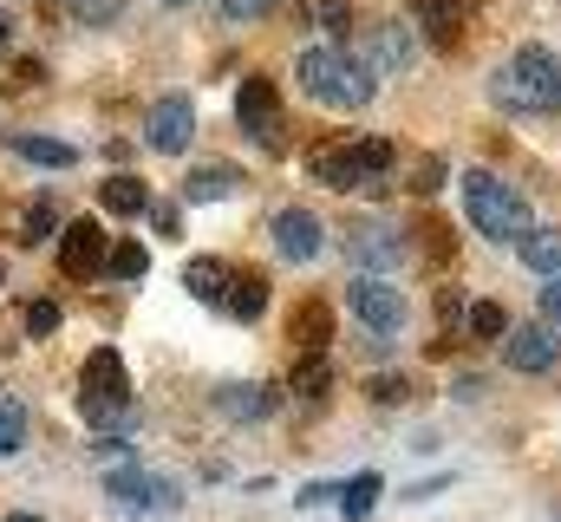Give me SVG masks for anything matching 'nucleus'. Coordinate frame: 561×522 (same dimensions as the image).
<instances>
[{
	"label": "nucleus",
	"mask_w": 561,
	"mask_h": 522,
	"mask_svg": "<svg viewBox=\"0 0 561 522\" xmlns=\"http://www.w3.org/2000/svg\"><path fill=\"white\" fill-rule=\"evenodd\" d=\"M287 386H294V398H307V405H313V398H327V386H333V366H327L320 353H300Z\"/></svg>",
	"instance_id": "nucleus-24"
},
{
	"label": "nucleus",
	"mask_w": 561,
	"mask_h": 522,
	"mask_svg": "<svg viewBox=\"0 0 561 522\" xmlns=\"http://www.w3.org/2000/svg\"><path fill=\"white\" fill-rule=\"evenodd\" d=\"M229 281H236V268H222V261H190V274H183V287H190L203 307H222V300H229Z\"/></svg>",
	"instance_id": "nucleus-18"
},
{
	"label": "nucleus",
	"mask_w": 561,
	"mask_h": 522,
	"mask_svg": "<svg viewBox=\"0 0 561 522\" xmlns=\"http://www.w3.org/2000/svg\"><path fill=\"white\" fill-rule=\"evenodd\" d=\"M346 307H353V320H359L366 333H399V327H405V294L386 287V281H373V274H359V281L346 287Z\"/></svg>",
	"instance_id": "nucleus-5"
},
{
	"label": "nucleus",
	"mask_w": 561,
	"mask_h": 522,
	"mask_svg": "<svg viewBox=\"0 0 561 522\" xmlns=\"http://www.w3.org/2000/svg\"><path fill=\"white\" fill-rule=\"evenodd\" d=\"M26 444V405L20 398H0V457H13Z\"/></svg>",
	"instance_id": "nucleus-28"
},
{
	"label": "nucleus",
	"mask_w": 561,
	"mask_h": 522,
	"mask_svg": "<svg viewBox=\"0 0 561 522\" xmlns=\"http://www.w3.org/2000/svg\"><path fill=\"white\" fill-rule=\"evenodd\" d=\"M59 320H66V307H59V300H33V307H26V333H33V340L59 333Z\"/></svg>",
	"instance_id": "nucleus-30"
},
{
	"label": "nucleus",
	"mask_w": 561,
	"mask_h": 522,
	"mask_svg": "<svg viewBox=\"0 0 561 522\" xmlns=\"http://www.w3.org/2000/svg\"><path fill=\"white\" fill-rule=\"evenodd\" d=\"M7 46H13V20H7V7H0V59H7Z\"/></svg>",
	"instance_id": "nucleus-39"
},
{
	"label": "nucleus",
	"mask_w": 561,
	"mask_h": 522,
	"mask_svg": "<svg viewBox=\"0 0 561 522\" xmlns=\"http://www.w3.org/2000/svg\"><path fill=\"white\" fill-rule=\"evenodd\" d=\"M0 287H7V261H0Z\"/></svg>",
	"instance_id": "nucleus-41"
},
{
	"label": "nucleus",
	"mask_w": 561,
	"mask_h": 522,
	"mask_svg": "<svg viewBox=\"0 0 561 522\" xmlns=\"http://www.w3.org/2000/svg\"><path fill=\"white\" fill-rule=\"evenodd\" d=\"M463 216H470V229L483 236V242H523L536 223H529V196L523 190H510L503 177H490V170H463Z\"/></svg>",
	"instance_id": "nucleus-2"
},
{
	"label": "nucleus",
	"mask_w": 561,
	"mask_h": 522,
	"mask_svg": "<svg viewBox=\"0 0 561 522\" xmlns=\"http://www.w3.org/2000/svg\"><path fill=\"white\" fill-rule=\"evenodd\" d=\"M163 7H183V0H163Z\"/></svg>",
	"instance_id": "nucleus-42"
},
{
	"label": "nucleus",
	"mask_w": 561,
	"mask_h": 522,
	"mask_svg": "<svg viewBox=\"0 0 561 522\" xmlns=\"http://www.w3.org/2000/svg\"><path fill=\"white\" fill-rule=\"evenodd\" d=\"M105 268H112L118 281H138V274H144V268H150V261H144V249H138V242H118V249L105 256Z\"/></svg>",
	"instance_id": "nucleus-31"
},
{
	"label": "nucleus",
	"mask_w": 561,
	"mask_h": 522,
	"mask_svg": "<svg viewBox=\"0 0 561 522\" xmlns=\"http://www.w3.org/2000/svg\"><path fill=\"white\" fill-rule=\"evenodd\" d=\"M144 137H150V150H163V157L190 150V137H196V105H190L183 92H163V99L150 105V118H144Z\"/></svg>",
	"instance_id": "nucleus-6"
},
{
	"label": "nucleus",
	"mask_w": 561,
	"mask_h": 522,
	"mask_svg": "<svg viewBox=\"0 0 561 522\" xmlns=\"http://www.w3.org/2000/svg\"><path fill=\"white\" fill-rule=\"evenodd\" d=\"M66 13L85 20V26H112V20L125 13V0H66Z\"/></svg>",
	"instance_id": "nucleus-29"
},
{
	"label": "nucleus",
	"mask_w": 561,
	"mask_h": 522,
	"mask_svg": "<svg viewBox=\"0 0 561 522\" xmlns=\"http://www.w3.org/2000/svg\"><path fill=\"white\" fill-rule=\"evenodd\" d=\"M99 203H105L112 216H144V209H150V190H144L138 177H125V170H118V177H105Z\"/></svg>",
	"instance_id": "nucleus-21"
},
{
	"label": "nucleus",
	"mask_w": 561,
	"mask_h": 522,
	"mask_svg": "<svg viewBox=\"0 0 561 522\" xmlns=\"http://www.w3.org/2000/svg\"><path fill=\"white\" fill-rule=\"evenodd\" d=\"M379 497H386V484H379L373 470H359V477L340 490V517H346V522H366L373 510H379Z\"/></svg>",
	"instance_id": "nucleus-22"
},
{
	"label": "nucleus",
	"mask_w": 561,
	"mask_h": 522,
	"mask_svg": "<svg viewBox=\"0 0 561 522\" xmlns=\"http://www.w3.org/2000/svg\"><path fill=\"white\" fill-rule=\"evenodd\" d=\"M405 379H399V373H386V379H373V398H379V405H399V398H405Z\"/></svg>",
	"instance_id": "nucleus-35"
},
{
	"label": "nucleus",
	"mask_w": 561,
	"mask_h": 522,
	"mask_svg": "<svg viewBox=\"0 0 561 522\" xmlns=\"http://www.w3.org/2000/svg\"><path fill=\"white\" fill-rule=\"evenodd\" d=\"M437 183H444V163H437V157H424V170H419V196H431Z\"/></svg>",
	"instance_id": "nucleus-36"
},
{
	"label": "nucleus",
	"mask_w": 561,
	"mask_h": 522,
	"mask_svg": "<svg viewBox=\"0 0 561 522\" xmlns=\"http://www.w3.org/2000/svg\"><path fill=\"white\" fill-rule=\"evenodd\" d=\"M209 398H216V411L236 418V424H262V418H275V405H280L275 386H249V379H222Z\"/></svg>",
	"instance_id": "nucleus-13"
},
{
	"label": "nucleus",
	"mask_w": 561,
	"mask_h": 522,
	"mask_svg": "<svg viewBox=\"0 0 561 522\" xmlns=\"http://www.w3.org/2000/svg\"><path fill=\"white\" fill-rule=\"evenodd\" d=\"M183 190H190L196 203H209V196H236V190H242V177H236V170H196Z\"/></svg>",
	"instance_id": "nucleus-27"
},
{
	"label": "nucleus",
	"mask_w": 561,
	"mask_h": 522,
	"mask_svg": "<svg viewBox=\"0 0 561 522\" xmlns=\"http://www.w3.org/2000/svg\"><path fill=\"white\" fill-rule=\"evenodd\" d=\"M294 72H300L307 99H320V105H333V112H359V105H373V92H379V66L359 59V53H346V46H307V53L294 59Z\"/></svg>",
	"instance_id": "nucleus-1"
},
{
	"label": "nucleus",
	"mask_w": 561,
	"mask_h": 522,
	"mask_svg": "<svg viewBox=\"0 0 561 522\" xmlns=\"http://www.w3.org/2000/svg\"><path fill=\"white\" fill-rule=\"evenodd\" d=\"M346 256L359 261L366 274H386V268L405 261V242H399L392 223H353V229H346Z\"/></svg>",
	"instance_id": "nucleus-10"
},
{
	"label": "nucleus",
	"mask_w": 561,
	"mask_h": 522,
	"mask_svg": "<svg viewBox=\"0 0 561 522\" xmlns=\"http://www.w3.org/2000/svg\"><path fill=\"white\" fill-rule=\"evenodd\" d=\"M307 170L327 190H359V183H373V177L392 170V144L386 137H333V144H320L307 157Z\"/></svg>",
	"instance_id": "nucleus-4"
},
{
	"label": "nucleus",
	"mask_w": 561,
	"mask_h": 522,
	"mask_svg": "<svg viewBox=\"0 0 561 522\" xmlns=\"http://www.w3.org/2000/svg\"><path fill=\"white\" fill-rule=\"evenodd\" d=\"M542 314H549V320H561V274L542 287Z\"/></svg>",
	"instance_id": "nucleus-37"
},
{
	"label": "nucleus",
	"mask_w": 561,
	"mask_h": 522,
	"mask_svg": "<svg viewBox=\"0 0 561 522\" xmlns=\"http://www.w3.org/2000/svg\"><path fill=\"white\" fill-rule=\"evenodd\" d=\"M327 333H333L327 300H300V314H294V347H300V353H313V347H327Z\"/></svg>",
	"instance_id": "nucleus-23"
},
{
	"label": "nucleus",
	"mask_w": 561,
	"mask_h": 522,
	"mask_svg": "<svg viewBox=\"0 0 561 522\" xmlns=\"http://www.w3.org/2000/svg\"><path fill=\"white\" fill-rule=\"evenodd\" d=\"M412 13H419V26L437 39V46H457V39H463V13H470V0H412Z\"/></svg>",
	"instance_id": "nucleus-15"
},
{
	"label": "nucleus",
	"mask_w": 561,
	"mask_h": 522,
	"mask_svg": "<svg viewBox=\"0 0 561 522\" xmlns=\"http://www.w3.org/2000/svg\"><path fill=\"white\" fill-rule=\"evenodd\" d=\"M503 360L516 366V373H549L561 360V333L549 320H529V327H510V340H503Z\"/></svg>",
	"instance_id": "nucleus-8"
},
{
	"label": "nucleus",
	"mask_w": 561,
	"mask_h": 522,
	"mask_svg": "<svg viewBox=\"0 0 561 522\" xmlns=\"http://www.w3.org/2000/svg\"><path fill=\"white\" fill-rule=\"evenodd\" d=\"M7 150H13V157H26V163H39V170H72V163H79V150H72L66 137H33V130L7 137Z\"/></svg>",
	"instance_id": "nucleus-16"
},
{
	"label": "nucleus",
	"mask_w": 561,
	"mask_h": 522,
	"mask_svg": "<svg viewBox=\"0 0 561 522\" xmlns=\"http://www.w3.org/2000/svg\"><path fill=\"white\" fill-rule=\"evenodd\" d=\"M222 314H236V320H262V314H268V281H262V274H236Z\"/></svg>",
	"instance_id": "nucleus-20"
},
{
	"label": "nucleus",
	"mask_w": 561,
	"mask_h": 522,
	"mask_svg": "<svg viewBox=\"0 0 561 522\" xmlns=\"http://www.w3.org/2000/svg\"><path fill=\"white\" fill-rule=\"evenodd\" d=\"M373 66H379V72H405V66H412V33L392 26V20L373 26Z\"/></svg>",
	"instance_id": "nucleus-19"
},
{
	"label": "nucleus",
	"mask_w": 561,
	"mask_h": 522,
	"mask_svg": "<svg viewBox=\"0 0 561 522\" xmlns=\"http://www.w3.org/2000/svg\"><path fill=\"white\" fill-rule=\"evenodd\" d=\"M222 13H229V20H268L275 0H222Z\"/></svg>",
	"instance_id": "nucleus-34"
},
{
	"label": "nucleus",
	"mask_w": 561,
	"mask_h": 522,
	"mask_svg": "<svg viewBox=\"0 0 561 522\" xmlns=\"http://www.w3.org/2000/svg\"><path fill=\"white\" fill-rule=\"evenodd\" d=\"M236 125H242V137H255V144H275L280 137L275 79H242V92H236Z\"/></svg>",
	"instance_id": "nucleus-7"
},
{
	"label": "nucleus",
	"mask_w": 561,
	"mask_h": 522,
	"mask_svg": "<svg viewBox=\"0 0 561 522\" xmlns=\"http://www.w3.org/2000/svg\"><path fill=\"white\" fill-rule=\"evenodd\" d=\"M313 7V20L327 26V33H346L353 26V0H307Z\"/></svg>",
	"instance_id": "nucleus-32"
},
{
	"label": "nucleus",
	"mask_w": 561,
	"mask_h": 522,
	"mask_svg": "<svg viewBox=\"0 0 561 522\" xmlns=\"http://www.w3.org/2000/svg\"><path fill=\"white\" fill-rule=\"evenodd\" d=\"M105 490H112L125 510H170V503H176V490H170L163 477L138 470V464H118V470H105Z\"/></svg>",
	"instance_id": "nucleus-11"
},
{
	"label": "nucleus",
	"mask_w": 561,
	"mask_h": 522,
	"mask_svg": "<svg viewBox=\"0 0 561 522\" xmlns=\"http://www.w3.org/2000/svg\"><path fill=\"white\" fill-rule=\"evenodd\" d=\"M503 112H561V53L556 46H516L510 72L496 79Z\"/></svg>",
	"instance_id": "nucleus-3"
},
{
	"label": "nucleus",
	"mask_w": 561,
	"mask_h": 522,
	"mask_svg": "<svg viewBox=\"0 0 561 522\" xmlns=\"http://www.w3.org/2000/svg\"><path fill=\"white\" fill-rule=\"evenodd\" d=\"M437 314H444V320H457V314H463V294H450V287H444V294H437Z\"/></svg>",
	"instance_id": "nucleus-38"
},
{
	"label": "nucleus",
	"mask_w": 561,
	"mask_h": 522,
	"mask_svg": "<svg viewBox=\"0 0 561 522\" xmlns=\"http://www.w3.org/2000/svg\"><path fill=\"white\" fill-rule=\"evenodd\" d=\"M516 256L529 274H542V281H556L561 274V229H529L523 242H516Z\"/></svg>",
	"instance_id": "nucleus-17"
},
{
	"label": "nucleus",
	"mask_w": 561,
	"mask_h": 522,
	"mask_svg": "<svg viewBox=\"0 0 561 522\" xmlns=\"http://www.w3.org/2000/svg\"><path fill=\"white\" fill-rule=\"evenodd\" d=\"M275 242L287 261H320V216L307 209H280L275 216Z\"/></svg>",
	"instance_id": "nucleus-14"
},
{
	"label": "nucleus",
	"mask_w": 561,
	"mask_h": 522,
	"mask_svg": "<svg viewBox=\"0 0 561 522\" xmlns=\"http://www.w3.org/2000/svg\"><path fill=\"white\" fill-rule=\"evenodd\" d=\"M463 333L470 340H496V333H510V314L496 300H477V307H463Z\"/></svg>",
	"instance_id": "nucleus-26"
},
{
	"label": "nucleus",
	"mask_w": 561,
	"mask_h": 522,
	"mask_svg": "<svg viewBox=\"0 0 561 522\" xmlns=\"http://www.w3.org/2000/svg\"><path fill=\"white\" fill-rule=\"evenodd\" d=\"M144 216H150V229H157V236H163V242H176V236H183V216H176V209H170V203H150V209H144Z\"/></svg>",
	"instance_id": "nucleus-33"
},
{
	"label": "nucleus",
	"mask_w": 561,
	"mask_h": 522,
	"mask_svg": "<svg viewBox=\"0 0 561 522\" xmlns=\"http://www.w3.org/2000/svg\"><path fill=\"white\" fill-rule=\"evenodd\" d=\"M53 229H59V203L53 196H33L26 216H20V242H46Z\"/></svg>",
	"instance_id": "nucleus-25"
},
{
	"label": "nucleus",
	"mask_w": 561,
	"mask_h": 522,
	"mask_svg": "<svg viewBox=\"0 0 561 522\" xmlns=\"http://www.w3.org/2000/svg\"><path fill=\"white\" fill-rule=\"evenodd\" d=\"M7 522H39V517H33V510H13V517H7Z\"/></svg>",
	"instance_id": "nucleus-40"
},
{
	"label": "nucleus",
	"mask_w": 561,
	"mask_h": 522,
	"mask_svg": "<svg viewBox=\"0 0 561 522\" xmlns=\"http://www.w3.org/2000/svg\"><path fill=\"white\" fill-rule=\"evenodd\" d=\"M125 398H131V373H125L118 347H99V353L85 360V405H105V411H118Z\"/></svg>",
	"instance_id": "nucleus-12"
},
{
	"label": "nucleus",
	"mask_w": 561,
	"mask_h": 522,
	"mask_svg": "<svg viewBox=\"0 0 561 522\" xmlns=\"http://www.w3.org/2000/svg\"><path fill=\"white\" fill-rule=\"evenodd\" d=\"M59 268H66L72 281H92V274L105 268V229H99L92 216H79V223L59 229Z\"/></svg>",
	"instance_id": "nucleus-9"
}]
</instances>
